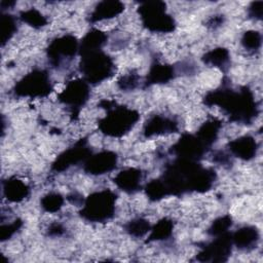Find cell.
I'll return each mask as SVG.
<instances>
[{
	"label": "cell",
	"instance_id": "obj_1",
	"mask_svg": "<svg viewBox=\"0 0 263 263\" xmlns=\"http://www.w3.org/2000/svg\"><path fill=\"white\" fill-rule=\"evenodd\" d=\"M206 106L220 107L233 121L251 123L259 113L258 105L252 90L242 86L232 89L226 86L208 92L203 99Z\"/></svg>",
	"mask_w": 263,
	"mask_h": 263
},
{
	"label": "cell",
	"instance_id": "obj_16",
	"mask_svg": "<svg viewBox=\"0 0 263 263\" xmlns=\"http://www.w3.org/2000/svg\"><path fill=\"white\" fill-rule=\"evenodd\" d=\"M30 194V187L16 177L7 178L2 181V195L9 202H21Z\"/></svg>",
	"mask_w": 263,
	"mask_h": 263
},
{
	"label": "cell",
	"instance_id": "obj_20",
	"mask_svg": "<svg viewBox=\"0 0 263 263\" xmlns=\"http://www.w3.org/2000/svg\"><path fill=\"white\" fill-rule=\"evenodd\" d=\"M221 128V121L218 119H209L203 122L197 129L196 136L199 140H201L204 145L210 148L213 143L217 140Z\"/></svg>",
	"mask_w": 263,
	"mask_h": 263
},
{
	"label": "cell",
	"instance_id": "obj_29",
	"mask_svg": "<svg viewBox=\"0 0 263 263\" xmlns=\"http://www.w3.org/2000/svg\"><path fill=\"white\" fill-rule=\"evenodd\" d=\"M261 33L256 30L246 31L240 39V43L243 46V48L252 52L259 50V48L261 47Z\"/></svg>",
	"mask_w": 263,
	"mask_h": 263
},
{
	"label": "cell",
	"instance_id": "obj_7",
	"mask_svg": "<svg viewBox=\"0 0 263 263\" xmlns=\"http://www.w3.org/2000/svg\"><path fill=\"white\" fill-rule=\"evenodd\" d=\"M77 52H79V41L71 34L53 38L46 48L48 62L57 69L69 64Z\"/></svg>",
	"mask_w": 263,
	"mask_h": 263
},
{
	"label": "cell",
	"instance_id": "obj_31",
	"mask_svg": "<svg viewBox=\"0 0 263 263\" xmlns=\"http://www.w3.org/2000/svg\"><path fill=\"white\" fill-rule=\"evenodd\" d=\"M140 81V77L136 72H130L127 74L122 75L118 81H117V85L121 90L124 91H128V90H133L135 89Z\"/></svg>",
	"mask_w": 263,
	"mask_h": 263
},
{
	"label": "cell",
	"instance_id": "obj_17",
	"mask_svg": "<svg viewBox=\"0 0 263 263\" xmlns=\"http://www.w3.org/2000/svg\"><path fill=\"white\" fill-rule=\"evenodd\" d=\"M259 231L255 226H243L231 234L232 245L238 250L249 252L256 248L259 241Z\"/></svg>",
	"mask_w": 263,
	"mask_h": 263
},
{
	"label": "cell",
	"instance_id": "obj_34",
	"mask_svg": "<svg viewBox=\"0 0 263 263\" xmlns=\"http://www.w3.org/2000/svg\"><path fill=\"white\" fill-rule=\"evenodd\" d=\"M65 232H66L65 227H64L61 223H58V222L51 223V224L48 226V228H47V234H48L49 236H52V237L62 236Z\"/></svg>",
	"mask_w": 263,
	"mask_h": 263
},
{
	"label": "cell",
	"instance_id": "obj_28",
	"mask_svg": "<svg viewBox=\"0 0 263 263\" xmlns=\"http://www.w3.org/2000/svg\"><path fill=\"white\" fill-rule=\"evenodd\" d=\"M145 193L152 201H158L168 195V191L161 179H155L148 182L145 186Z\"/></svg>",
	"mask_w": 263,
	"mask_h": 263
},
{
	"label": "cell",
	"instance_id": "obj_27",
	"mask_svg": "<svg viewBox=\"0 0 263 263\" xmlns=\"http://www.w3.org/2000/svg\"><path fill=\"white\" fill-rule=\"evenodd\" d=\"M64 202H65V199H64L63 195L61 193L54 192V191L46 193L40 199L41 208L46 213H50V214L59 212L63 208Z\"/></svg>",
	"mask_w": 263,
	"mask_h": 263
},
{
	"label": "cell",
	"instance_id": "obj_30",
	"mask_svg": "<svg viewBox=\"0 0 263 263\" xmlns=\"http://www.w3.org/2000/svg\"><path fill=\"white\" fill-rule=\"evenodd\" d=\"M231 225H232V219L229 215L221 216L217 218L215 221H213V223L208 229V233L213 237L224 234L228 232Z\"/></svg>",
	"mask_w": 263,
	"mask_h": 263
},
{
	"label": "cell",
	"instance_id": "obj_26",
	"mask_svg": "<svg viewBox=\"0 0 263 263\" xmlns=\"http://www.w3.org/2000/svg\"><path fill=\"white\" fill-rule=\"evenodd\" d=\"M151 224L149 221L142 217H137L127 222L124 226L125 231L134 237H143L151 230Z\"/></svg>",
	"mask_w": 263,
	"mask_h": 263
},
{
	"label": "cell",
	"instance_id": "obj_4",
	"mask_svg": "<svg viewBox=\"0 0 263 263\" xmlns=\"http://www.w3.org/2000/svg\"><path fill=\"white\" fill-rule=\"evenodd\" d=\"M117 195L110 189L90 193L83 201L80 216L92 223H104L115 215Z\"/></svg>",
	"mask_w": 263,
	"mask_h": 263
},
{
	"label": "cell",
	"instance_id": "obj_23",
	"mask_svg": "<svg viewBox=\"0 0 263 263\" xmlns=\"http://www.w3.org/2000/svg\"><path fill=\"white\" fill-rule=\"evenodd\" d=\"M174 223L168 218L159 220L154 226L151 227L148 241H160L168 239L173 234Z\"/></svg>",
	"mask_w": 263,
	"mask_h": 263
},
{
	"label": "cell",
	"instance_id": "obj_11",
	"mask_svg": "<svg viewBox=\"0 0 263 263\" xmlns=\"http://www.w3.org/2000/svg\"><path fill=\"white\" fill-rule=\"evenodd\" d=\"M208 147L198 139L196 135L184 134L172 147V152L177 155V158L189 159L197 161L206 153Z\"/></svg>",
	"mask_w": 263,
	"mask_h": 263
},
{
	"label": "cell",
	"instance_id": "obj_6",
	"mask_svg": "<svg viewBox=\"0 0 263 263\" xmlns=\"http://www.w3.org/2000/svg\"><path fill=\"white\" fill-rule=\"evenodd\" d=\"M52 90L49 74L43 69H34L15 82L12 92L18 98L41 99Z\"/></svg>",
	"mask_w": 263,
	"mask_h": 263
},
{
	"label": "cell",
	"instance_id": "obj_5",
	"mask_svg": "<svg viewBox=\"0 0 263 263\" xmlns=\"http://www.w3.org/2000/svg\"><path fill=\"white\" fill-rule=\"evenodd\" d=\"M138 13L143 26L152 33H171L176 28L175 18L166 12L164 2H143L138 8Z\"/></svg>",
	"mask_w": 263,
	"mask_h": 263
},
{
	"label": "cell",
	"instance_id": "obj_33",
	"mask_svg": "<svg viewBox=\"0 0 263 263\" xmlns=\"http://www.w3.org/2000/svg\"><path fill=\"white\" fill-rule=\"evenodd\" d=\"M262 6H263L262 1L252 2L250 4V6L248 7L249 16L254 20H261L262 18Z\"/></svg>",
	"mask_w": 263,
	"mask_h": 263
},
{
	"label": "cell",
	"instance_id": "obj_22",
	"mask_svg": "<svg viewBox=\"0 0 263 263\" xmlns=\"http://www.w3.org/2000/svg\"><path fill=\"white\" fill-rule=\"evenodd\" d=\"M201 60L205 65L224 70L228 67L230 61V53L228 49L224 47H216L206 51L202 55Z\"/></svg>",
	"mask_w": 263,
	"mask_h": 263
},
{
	"label": "cell",
	"instance_id": "obj_2",
	"mask_svg": "<svg viewBox=\"0 0 263 263\" xmlns=\"http://www.w3.org/2000/svg\"><path fill=\"white\" fill-rule=\"evenodd\" d=\"M107 114L98 122L102 134L111 138H120L129 133L140 119L137 110L114 103L107 108Z\"/></svg>",
	"mask_w": 263,
	"mask_h": 263
},
{
	"label": "cell",
	"instance_id": "obj_8",
	"mask_svg": "<svg viewBox=\"0 0 263 263\" xmlns=\"http://www.w3.org/2000/svg\"><path fill=\"white\" fill-rule=\"evenodd\" d=\"M90 96L89 84L83 78H76L67 82L65 88L58 95L59 101L67 106L72 115H77Z\"/></svg>",
	"mask_w": 263,
	"mask_h": 263
},
{
	"label": "cell",
	"instance_id": "obj_13",
	"mask_svg": "<svg viewBox=\"0 0 263 263\" xmlns=\"http://www.w3.org/2000/svg\"><path fill=\"white\" fill-rule=\"evenodd\" d=\"M178 121L165 115L155 114L151 115L143 127V135L145 138H151L154 136H163L173 134L178 130Z\"/></svg>",
	"mask_w": 263,
	"mask_h": 263
},
{
	"label": "cell",
	"instance_id": "obj_21",
	"mask_svg": "<svg viewBox=\"0 0 263 263\" xmlns=\"http://www.w3.org/2000/svg\"><path fill=\"white\" fill-rule=\"evenodd\" d=\"M108 36L99 29L89 30L79 41V51L101 49L107 43Z\"/></svg>",
	"mask_w": 263,
	"mask_h": 263
},
{
	"label": "cell",
	"instance_id": "obj_9",
	"mask_svg": "<svg viewBox=\"0 0 263 263\" xmlns=\"http://www.w3.org/2000/svg\"><path fill=\"white\" fill-rule=\"evenodd\" d=\"M232 238L231 233L215 236V238L202 247L201 251L196 255V260L200 262H223L226 261L231 254Z\"/></svg>",
	"mask_w": 263,
	"mask_h": 263
},
{
	"label": "cell",
	"instance_id": "obj_25",
	"mask_svg": "<svg viewBox=\"0 0 263 263\" xmlns=\"http://www.w3.org/2000/svg\"><path fill=\"white\" fill-rule=\"evenodd\" d=\"M16 18L9 13H2L0 16V31H1V42L4 46L16 33Z\"/></svg>",
	"mask_w": 263,
	"mask_h": 263
},
{
	"label": "cell",
	"instance_id": "obj_15",
	"mask_svg": "<svg viewBox=\"0 0 263 263\" xmlns=\"http://www.w3.org/2000/svg\"><path fill=\"white\" fill-rule=\"evenodd\" d=\"M228 150L235 157L249 161L253 159L258 151V144L250 135L240 136L228 143Z\"/></svg>",
	"mask_w": 263,
	"mask_h": 263
},
{
	"label": "cell",
	"instance_id": "obj_32",
	"mask_svg": "<svg viewBox=\"0 0 263 263\" xmlns=\"http://www.w3.org/2000/svg\"><path fill=\"white\" fill-rule=\"evenodd\" d=\"M23 226V222L20 219H14L10 223H2L0 229V237L2 241H5L12 237Z\"/></svg>",
	"mask_w": 263,
	"mask_h": 263
},
{
	"label": "cell",
	"instance_id": "obj_10",
	"mask_svg": "<svg viewBox=\"0 0 263 263\" xmlns=\"http://www.w3.org/2000/svg\"><path fill=\"white\" fill-rule=\"evenodd\" d=\"M91 154L89 147L86 144L85 139H81L75 144L63 151L52 162L51 170L54 172L62 173L73 165H76L80 162H84L87 157Z\"/></svg>",
	"mask_w": 263,
	"mask_h": 263
},
{
	"label": "cell",
	"instance_id": "obj_12",
	"mask_svg": "<svg viewBox=\"0 0 263 263\" xmlns=\"http://www.w3.org/2000/svg\"><path fill=\"white\" fill-rule=\"evenodd\" d=\"M118 163V156L110 150H103L90 154L83 162L85 173L92 176H102L114 171Z\"/></svg>",
	"mask_w": 263,
	"mask_h": 263
},
{
	"label": "cell",
	"instance_id": "obj_3",
	"mask_svg": "<svg viewBox=\"0 0 263 263\" xmlns=\"http://www.w3.org/2000/svg\"><path fill=\"white\" fill-rule=\"evenodd\" d=\"M79 53L81 55L80 72L88 84H99L114 74V61L102 48L82 50Z\"/></svg>",
	"mask_w": 263,
	"mask_h": 263
},
{
	"label": "cell",
	"instance_id": "obj_14",
	"mask_svg": "<svg viewBox=\"0 0 263 263\" xmlns=\"http://www.w3.org/2000/svg\"><path fill=\"white\" fill-rule=\"evenodd\" d=\"M143 173L137 167H126L117 173L113 181L115 185L125 193H135L142 187Z\"/></svg>",
	"mask_w": 263,
	"mask_h": 263
},
{
	"label": "cell",
	"instance_id": "obj_18",
	"mask_svg": "<svg viewBox=\"0 0 263 263\" xmlns=\"http://www.w3.org/2000/svg\"><path fill=\"white\" fill-rule=\"evenodd\" d=\"M124 10V4L119 1H101L99 2L93 10L90 12L89 22L90 23H98L106 20H111Z\"/></svg>",
	"mask_w": 263,
	"mask_h": 263
},
{
	"label": "cell",
	"instance_id": "obj_19",
	"mask_svg": "<svg viewBox=\"0 0 263 263\" xmlns=\"http://www.w3.org/2000/svg\"><path fill=\"white\" fill-rule=\"evenodd\" d=\"M175 77V69L173 66L156 62L150 66L145 79V85L163 84L171 81Z\"/></svg>",
	"mask_w": 263,
	"mask_h": 263
},
{
	"label": "cell",
	"instance_id": "obj_24",
	"mask_svg": "<svg viewBox=\"0 0 263 263\" xmlns=\"http://www.w3.org/2000/svg\"><path fill=\"white\" fill-rule=\"evenodd\" d=\"M20 20L34 29H42L48 23L46 16L36 8H28L20 13Z\"/></svg>",
	"mask_w": 263,
	"mask_h": 263
}]
</instances>
